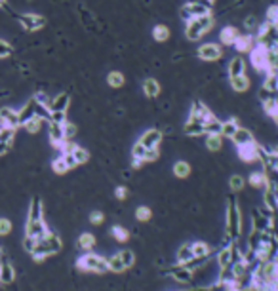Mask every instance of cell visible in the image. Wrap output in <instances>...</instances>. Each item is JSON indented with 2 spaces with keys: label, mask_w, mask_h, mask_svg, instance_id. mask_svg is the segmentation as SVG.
I'll return each mask as SVG.
<instances>
[{
  "label": "cell",
  "mask_w": 278,
  "mask_h": 291,
  "mask_svg": "<svg viewBox=\"0 0 278 291\" xmlns=\"http://www.w3.org/2000/svg\"><path fill=\"white\" fill-rule=\"evenodd\" d=\"M42 122H44V120H42L40 116H33V118H31V120H27V122L23 124V126H25V130H27L29 133H37L40 128H42Z\"/></svg>",
  "instance_id": "cell-40"
},
{
  "label": "cell",
  "mask_w": 278,
  "mask_h": 291,
  "mask_svg": "<svg viewBox=\"0 0 278 291\" xmlns=\"http://www.w3.org/2000/svg\"><path fill=\"white\" fill-rule=\"evenodd\" d=\"M103 221H105V215L101 211H92L90 213V223L92 225H103Z\"/></svg>",
  "instance_id": "cell-50"
},
{
  "label": "cell",
  "mask_w": 278,
  "mask_h": 291,
  "mask_svg": "<svg viewBox=\"0 0 278 291\" xmlns=\"http://www.w3.org/2000/svg\"><path fill=\"white\" fill-rule=\"evenodd\" d=\"M61 247H63V242H61V238H59L56 232H52L48 230V234L44 236V238H40L37 240V244L33 247V251H31V257L35 259V261H44L46 257L50 255H56L61 251Z\"/></svg>",
  "instance_id": "cell-1"
},
{
  "label": "cell",
  "mask_w": 278,
  "mask_h": 291,
  "mask_svg": "<svg viewBox=\"0 0 278 291\" xmlns=\"http://www.w3.org/2000/svg\"><path fill=\"white\" fill-rule=\"evenodd\" d=\"M194 259V253H192L191 249V244H183L179 249H177V253H175V261L177 264H187L189 261Z\"/></svg>",
  "instance_id": "cell-20"
},
{
  "label": "cell",
  "mask_w": 278,
  "mask_h": 291,
  "mask_svg": "<svg viewBox=\"0 0 278 291\" xmlns=\"http://www.w3.org/2000/svg\"><path fill=\"white\" fill-rule=\"evenodd\" d=\"M221 128H223V122H219L215 116L204 124V132L208 133V135H221Z\"/></svg>",
  "instance_id": "cell-29"
},
{
  "label": "cell",
  "mask_w": 278,
  "mask_h": 291,
  "mask_svg": "<svg viewBox=\"0 0 278 291\" xmlns=\"http://www.w3.org/2000/svg\"><path fill=\"white\" fill-rule=\"evenodd\" d=\"M52 169H54V171H56L58 175H63V173H67V171H69L67 162H65V158H63L61 154H59L58 158L52 162Z\"/></svg>",
  "instance_id": "cell-39"
},
{
  "label": "cell",
  "mask_w": 278,
  "mask_h": 291,
  "mask_svg": "<svg viewBox=\"0 0 278 291\" xmlns=\"http://www.w3.org/2000/svg\"><path fill=\"white\" fill-rule=\"evenodd\" d=\"M96 244H97L96 236L90 234V232H84V234H80V238H78V247L82 251H92L96 247Z\"/></svg>",
  "instance_id": "cell-23"
},
{
  "label": "cell",
  "mask_w": 278,
  "mask_h": 291,
  "mask_svg": "<svg viewBox=\"0 0 278 291\" xmlns=\"http://www.w3.org/2000/svg\"><path fill=\"white\" fill-rule=\"evenodd\" d=\"M229 185L234 192H238V190L244 188V179H242V175H232V177L229 179Z\"/></svg>",
  "instance_id": "cell-46"
},
{
  "label": "cell",
  "mask_w": 278,
  "mask_h": 291,
  "mask_svg": "<svg viewBox=\"0 0 278 291\" xmlns=\"http://www.w3.org/2000/svg\"><path fill=\"white\" fill-rule=\"evenodd\" d=\"M16 282V268H14V264L8 263L6 259L4 261H0V283H14Z\"/></svg>",
  "instance_id": "cell-14"
},
{
  "label": "cell",
  "mask_w": 278,
  "mask_h": 291,
  "mask_svg": "<svg viewBox=\"0 0 278 291\" xmlns=\"http://www.w3.org/2000/svg\"><path fill=\"white\" fill-rule=\"evenodd\" d=\"M0 6H2V0H0Z\"/></svg>",
  "instance_id": "cell-58"
},
{
  "label": "cell",
  "mask_w": 278,
  "mask_h": 291,
  "mask_svg": "<svg viewBox=\"0 0 278 291\" xmlns=\"http://www.w3.org/2000/svg\"><path fill=\"white\" fill-rule=\"evenodd\" d=\"M189 173H191V166L187 164V162H183V160H179V162H175L173 164V175L175 177H189Z\"/></svg>",
  "instance_id": "cell-32"
},
{
  "label": "cell",
  "mask_w": 278,
  "mask_h": 291,
  "mask_svg": "<svg viewBox=\"0 0 278 291\" xmlns=\"http://www.w3.org/2000/svg\"><path fill=\"white\" fill-rule=\"evenodd\" d=\"M18 114H20V126H23V124L27 122V120H31L33 116H37V101L33 99V101L25 105L21 111H18Z\"/></svg>",
  "instance_id": "cell-19"
},
{
  "label": "cell",
  "mask_w": 278,
  "mask_h": 291,
  "mask_svg": "<svg viewBox=\"0 0 278 291\" xmlns=\"http://www.w3.org/2000/svg\"><path fill=\"white\" fill-rule=\"evenodd\" d=\"M153 37L156 42H166L170 38V29L166 27V25H156L153 29Z\"/></svg>",
  "instance_id": "cell-36"
},
{
  "label": "cell",
  "mask_w": 278,
  "mask_h": 291,
  "mask_svg": "<svg viewBox=\"0 0 278 291\" xmlns=\"http://www.w3.org/2000/svg\"><path fill=\"white\" fill-rule=\"evenodd\" d=\"M107 263H109V272H115V274H120L126 270L124 263H122V259H120V255L116 253L113 257H109L107 259Z\"/></svg>",
  "instance_id": "cell-28"
},
{
  "label": "cell",
  "mask_w": 278,
  "mask_h": 291,
  "mask_svg": "<svg viewBox=\"0 0 278 291\" xmlns=\"http://www.w3.org/2000/svg\"><path fill=\"white\" fill-rule=\"evenodd\" d=\"M210 118H213V114L210 113V109L208 107H204L202 103H196L192 105V111H191V116H189V120H196V122H202L206 124Z\"/></svg>",
  "instance_id": "cell-11"
},
{
  "label": "cell",
  "mask_w": 278,
  "mask_h": 291,
  "mask_svg": "<svg viewBox=\"0 0 278 291\" xmlns=\"http://www.w3.org/2000/svg\"><path fill=\"white\" fill-rule=\"evenodd\" d=\"M12 221L6 217H0V236H8L12 232Z\"/></svg>",
  "instance_id": "cell-47"
},
{
  "label": "cell",
  "mask_w": 278,
  "mask_h": 291,
  "mask_svg": "<svg viewBox=\"0 0 278 291\" xmlns=\"http://www.w3.org/2000/svg\"><path fill=\"white\" fill-rule=\"evenodd\" d=\"M111 236L115 238L116 242H128L130 232H128V228H124V226L115 225V226H111Z\"/></svg>",
  "instance_id": "cell-33"
},
{
  "label": "cell",
  "mask_w": 278,
  "mask_h": 291,
  "mask_svg": "<svg viewBox=\"0 0 278 291\" xmlns=\"http://www.w3.org/2000/svg\"><path fill=\"white\" fill-rule=\"evenodd\" d=\"M63 135H65V139H69V141H71V139L77 135V126L65 120V122H63Z\"/></svg>",
  "instance_id": "cell-45"
},
{
  "label": "cell",
  "mask_w": 278,
  "mask_h": 291,
  "mask_svg": "<svg viewBox=\"0 0 278 291\" xmlns=\"http://www.w3.org/2000/svg\"><path fill=\"white\" fill-rule=\"evenodd\" d=\"M267 23L268 25H276L278 23V6H270V8L267 10Z\"/></svg>",
  "instance_id": "cell-48"
},
{
  "label": "cell",
  "mask_w": 278,
  "mask_h": 291,
  "mask_svg": "<svg viewBox=\"0 0 278 291\" xmlns=\"http://www.w3.org/2000/svg\"><path fill=\"white\" fill-rule=\"evenodd\" d=\"M242 232V221H240V211L236 204L230 202L227 207V236L230 240H236Z\"/></svg>",
  "instance_id": "cell-4"
},
{
  "label": "cell",
  "mask_w": 278,
  "mask_h": 291,
  "mask_svg": "<svg viewBox=\"0 0 278 291\" xmlns=\"http://www.w3.org/2000/svg\"><path fill=\"white\" fill-rule=\"evenodd\" d=\"M244 27L248 29V31H249V35H251V31H255V27H257V25H255V19H246V23H244Z\"/></svg>",
  "instance_id": "cell-55"
},
{
  "label": "cell",
  "mask_w": 278,
  "mask_h": 291,
  "mask_svg": "<svg viewBox=\"0 0 278 291\" xmlns=\"http://www.w3.org/2000/svg\"><path fill=\"white\" fill-rule=\"evenodd\" d=\"M65 120H67V116H65L63 111H52V113H50V122L63 124Z\"/></svg>",
  "instance_id": "cell-49"
},
{
  "label": "cell",
  "mask_w": 278,
  "mask_h": 291,
  "mask_svg": "<svg viewBox=\"0 0 278 291\" xmlns=\"http://www.w3.org/2000/svg\"><path fill=\"white\" fill-rule=\"evenodd\" d=\"M253 42H255L253 35H238V38L234 40L232 46L236 48V52H240V54H246V52H249L251 48L255 46Z\"/></svg>",
  "instance_id": "cell-16"
},
{
  "label": "cell",
  "mask_w": 278,
  "mask_h": 291,
  "mask_svg": "<svg viewBox=\"0 0 278 291\" xmlns=\"http://www.w3.org/2000/svg\"><path fill=\"white\" fill-rule=\"evenodd\" d=\"M187 4H200V6H208V8H210V6H211V2H210V0H189Z\"/></svg>",
  "instance_id": "cell-56"
},
{
  "label": "cell",
  "mask_w": 278,
  "mask_h": 291,
  "mask_svg": "<svg viewBox=\"0 0 278 291\" xmlns=\"http://www.w3.org/2000/svg\"><path fill=\"white\" fill-rule=\"evenodd\" d=\"M221 48L217 44H204V46L198 48V57L204 59V61H215L221 57Z\"/></svg>",
  "instance_id": "cell-12"
},
{
  "label": "cell",
  "mask_w": 278,
  "mask_h": 291,
  "mask_svg": "<svg viewBox=\"0 0 278 291\" xmlns=\"http://www.w3.org/2000/svg\"><path fill=\"white\" fill-rule=\"evenodd\" d=\"M115 196L118 198V200H126V198H128V188L126 187H116Z\"/></svg>",
  "instance_id": "cell-54"
},
{
  "label": "cell",
  "mask_w": 278,
  "mask_h": 291,
  "mask_svg": "<svg viewBox=\"0 0 278 291\" xmlns=\"http://www.w3.org/2000/svg\"><path fill=\"white\" fill-rule=\"evenodd\" d=\"M191 249L196 259H208L211 255V247L208 244H204V242H194V244H191Z\"/></svg>",
  "instance_id": "cell-27"
},
{
  "label": "cell",
  "mask_w": 278,
  "mask_h": 291,
  "mask_svg": "<svg viewBox=\"0 0 278 291\" xmlns=\"http://www.w3.org/2000/svg\"><path fill=\"white\" fill-rule=\"evenodd\" d=\"M118 255H120V259H122V263H124L126 268H132L135 263V255L132 249H122V251H118Z\"/></svg>",
  "instance_id": "cell-41"
},
{
  "label": "cell",
  "mask_w": 278,
  "mask_h": 291,
  "mask_svg": "<svg viewBox=\"0 0 278 291\" xmlns=\"http://www.w3.org/2000/svg\"><path fill=\"white\" fill-rule=\"evenodd\" d=\"M29 221H35V219H44V209H42V202L40 198H33L29 206Z\"/></svg>",
  "instance_id": "cell-26"
},
{
  "label": "cell",
  "mask_w": 278,
  "mask_h": 291,
  "mask_svg": "<svg viewBox=\"0 0 278 291\" xmlns=\"http://www.w3.org/2000/svg\"><path fill=\"white\" fill-rule=\"evenodd\" d=\"M223 141H221V135H208V139H206V147L210 150H219Z\"/></svg>",
  "instance_id": "cell-42"
},
{
  "label": "cell",
  "mask_w": 278,
  "mask_h": 291,
  "mask_svg": "<svg viewBox=\"0 0 278 291\" xmlns=\"http://www.w3.org/2000/svg\"><path fill=\"white\" fill-rule=\"evenodd\" d=\"M240 126L236 120H227V122H223V128H221V135H225V137H229V139H232V135L236 133V130H238Z\"/></svg>",
  "instance_id": "cell-35"
},
{
  "label": "cell",
  "mask_w": 278,
  "mask_h": 291,
  "mask_svg": "<svg viewBox=\"0 0 278 291\" xmlns=\"http://www.w3.org/2000/svg\"><path fill=\"white\" fill-rule=\"evenodd\" d=\"M147 150L145 149L141 143H137V145H134V149H132V158H137V160H143L145 162V156H147Z\"/></svg>",
  "instance_id": "cell-44"
},
{
  "label": "cell",
  "mask_w": 278,
  "mask_h": 291,
  "mask_svg": "<svg viewBox=\"0 0 278 291\" xmlns=\"http://www.w3.org/2000/svg\"><path fill=\"white\" fill-rule=\"evenodd\" d=\"M185 132L189 133V135H204V124L202 122H196V120H189V122L185 124Z\"/></svg>",
  "instance_id": "cell-34"
},
{
  "label": "cell",
  "mask_w": 278,
  "mask_h": 291,
  "mask_svg": "<svg viewBox=\"0 0 278 291\" xmlns=\"http://www.w3.org/2000/svg\"><path fill=\"white\" fill-rule=\"evenodd\" d=\"M48 225L44 223V219H35V221H29L27 219V226H25V236H31L35 240H40L48 234Z\"/></svg>",
  "instance_id": "cell-6"
},
{
  "label": "cell",
  "mask_w": 278,
  "mask_h": 291,
  "mask_svg": "<svg viewBox=\"0 0 278 291\" xmlns=\"http://www.w3.org/2000/svg\"><path fill=\"white\" fill-rule=\"evenodd\" d=\"M16 130L18 128H10V126L0 128V156H4L12 149V143L16 139Z\"/></svg>",
  "instance_id": "cell-8"
},
{
  "label": "cell",
  "mask_w": 278,
  "mask_h": 291,
  "mask_svg": "<svg viewBox=\"0 0 278 291\" xmlns=\"http://www.w3.org/2000/svg\"><path fill=\"white\" fill-rule=\"evenodd\" d=\"M0 122H2V126L18 128L20 126V114L10 107H4V109H0Z\"/></svg>",
  "instance_id": "cell-13"
},
{
  "label": "cell",
  "mask_w": 278,
  "mask_h": 291,
  "mask_svg": "<svg viewBox=\"0 0 278 291\" xmlns=\"http://www.w3.org/2000/svg\"><path fill=\"white\" fill-rule=\"evenodd\" d=\"M229 75H230V78L240 76V75H246V63H244V59H242V57H234V59H230Z\"/></svg>",
  "instance_id": "cell-21"
},
{
  "label": "cell",
  "mask_w": 278,
  "mask_h": 291,
  "mask_svg": "<svg viewBox=\"0 0 278 291\" xmlns=\"http://www.w3.org/2000/svg\"><path fill=\"white\" fill-rule=\"evenodd\" d=\"M35 244H37V240H35V238L25 236V240H23V249H25L27 253H31V251H33V247H35Z\"/></svg>",
  "instance_id": "cell-51"
},
{
  "label": "cell",
  "mask_w": 278,
  "mask_h": 291,
  "mask_svg": "<svg viewBox=\"0 0 278 291\" xmlns=\"http://www.w3.org/2000/svg\"><path fill=\"white\" fill-rule=\"evenodd\" d=\"M12 54V46L8 42H4V40H0V57H8Z\"/></svg>",
  "instance_id": "cell-52"
},
{
  "label": "cell",
  "mask_w": 278,
  "mask_h": 291,
  "mask_svg": "<svg viewBox=\"0 0 278 291\" xmlns=\"http://www.w3.org/2000/svg\"><path fill=\"white\" fill-rule=\"evenodd\" d=\"M210 2H211V4H213V2H215V0H210Z\"/></svg>",
  "instance_id": "cell-57"
},
{
  "label": "cell",
  "mask_w": 278,
  "mask_h": 291,
  "mask_svg": "<svg viewBox=\"0 0 278 291\" xmlns=\"http://www.w3.org/2000/svg\"><path fill=\"white\" fill-rule=\"evenodd\" d=\"M107 82L113 88H120V86L124 84V76L120 75V73H111V75L107 76Z\"/></svg>",
  "instance_id": "cell-43"
},
{
  "label": "cell",
  "mask_w": 278,
  "mask_h": 291,
  "mask_svg": "<svg viewBox=\"0 0 278 291\" xmlns=\"http://www.w3.org/2000/svg\"><path fill=\"white\" fill-rule=\"evenodd\" d=\"M248 183L249 187L253 188H267V173L265 171H253V173H249Z\"/></svg>",
  "instance_id": "cell-22"
},
{
  "label": "cell",
  "mask_w": 278,
  "mask_h": 291,
  "mask_svg": "<svg viewBox=\"0 0 278 291\" xmlns=\"http://www.w3.org/2000/svg\"><path fill=\"white\" fill-rule=\"evenodd\" d=\"M35 101H37V103H39V105H46V107H48V105H50L48 95H46V94H42V92H39V94L35 95Z\"/></svg>",
  "instance_id": "cell-53"
},
{
  "label": "cell",
  "mask_w": 278,
  "mask_h": 291,
  "mask_svg": "<svg viewBox=\"0 0 278 291\" xmlns=\"http://www.w3.org/2000/svg\"><path fill=\"white\" fill-rule=\"evenodd\" d=\"M213 27V18L210 14L200 16V18H192L191 21H187V29H185V35L189 40H198L202 35H206L210 29Z\"/></svg>",
  "instance_id": "cell-3"
},
{
  "label": "cell",
  "mask_w": 278,
  "mask_h": 291,
  "mask_svg": "<svg viewBox=\"0 0 278 291\" xmlns=\"http://www.w3.org/2000/svg\"><path fill=\"white\" fill-rule=\"evenodd\" d=\"M221 42L225 44V46H232L234 44V40L238 38V31H236V27H232V25H227V27L221 29Z\"/></svg>",
  "instance_id": "cell-18"
},
{
  "label": "cell",
  "mask_w": 278,
  "mask_h": 291,
  "mask_svg": "<svg viewBox=\"0 0 278 291\" xmlns=\"http://www.w3.org/2000/svg\"><path fill=\"white\" fill-rule=\"evenodd\" d=\"M77 266L78 270L82 272H94V274H105L109 272V263L103 255H96L88 251L86 255L78 257L77 259Z\"/></svg>",
  "instance_id": "cell-2"
},
{
  "label": "cell",
  "mask_w": 278,
  "mask_h": 291,
  "mask_svg": "<svg viewBox=\"0 0 278 291\" xmlns=\"http://www.w3.org/2000/svg\"><path fill=\"white\" fill-rule=\"evenodd\" d=\"M143 92L147 97H156V95L160 94V86H158V82L156 80H153V78H149V80H145L143 82Z\"/></svg>",
  "instance_id": "cell-30"
},
{
  "label": "cell",
  "mask_w": 278,
  "mask_h": 291,
  "mask_svg": "<svg viewBox=\"0 0 278 291\" xmlns=\"http://www.w3.org/2000/svg\"><path fill=\"white\" fill-rule=\"evenodd\" d=\"M67 107H69V95L67 94H61V95H58L56 99H52L50 101V105H48V109H50V113L52 111H67Z\"/></svg>",
  "instance_id": "cell-24"
},
{
  "label": "cell",
  "mask_w": 278,
  "mask_h": 291,
  "mask_svg": "<svg viewBox=\"0 0 278 291\" xmlns=\"http://www.w3.org/2000/svg\"><path fill=\"white\" fill-rule=\"evenodd\" d=\"M230 84L234 88V92H246L249 88V80L246 75H240V76H234V78H230Z\"/></svg>",
  "instance_id": "cell-31"
},
{
  "label": "cell",
  "mask_w": 278,
  "mask_h": 291,
  "mask_svg": "<svg viewBox=\"0 0 278 291\" xmlns=\"http://www.w3.org/2000/svg\"><path fill=\"white\" fill-rule=\"evenodd\" d=\"M162 141V132L160 130H149L143 133V137L139 139V143L145 149H158V145Z\"/></svg>",
  "instance_id": "cell-10"
},
{
  "label": "cell",
  "mask_w": 278,
  "mask_h": 291,
  "mask_svg": "<svg viewBox=\"0 0 278 291\" xmlns=\"http://www.w3.org/2000/svg\"><path fill=\"white\" fill-rule=\"evenodd\" d=\"M168 276L172 278L173 282L177 283H191L194 280V274L192 270H189L187 266H183V264H177V266H172L170 270H168Z\"/></svg>",
  "instance_id": "cell-7"
},
{
  "label": "cell",
  "mask_w": 278,
  "mask_h": 291,
  "mask_svg": "<svg viewBox=\"0 0 278 291\" xmlns=\"http://www.w3.org/2000/svg\"><path fill=\"white\" fill-rule=\"evenodd\" d=\"M232 141H234V145H236V147H240V145H246V143L253 141V135H251V132H249V130H246V128H238V130H236V133L232 135Z\"/></svg>",
  "instance_id": "cell-25"
},
{
  "label": "cell",
  "mask_w": 278,
  "mask_h": 291,
  "mask_svg": "<svg viewBox=\"0 0 278 291\" xmlns=\"http://www.w3.org/2000/svg\"><path fill=\"white\" fill-rule=\"evenodd\" d=\"M236 150H238V158L242 160V162H248V164L257 162L259 154H261V149H259V145L255 141L240 145V147H236Z\"/></svg>",
  "instance_id": "cell-5"
},
{
  "label": "cell",
  "mask_w": 278,
  "mask_h": 291,
  "mask_svg": "<svg viewBox=\"0 0 278 291\" xmlns=\"http://www.w3.org/2000/svg\"><path fill=\"white\" fill-rule=\"evenodd\" d=\"M232 263V244L221 247L217 253V268H225Z\"/></svg>",
  "instance_id": "cell-17"
},
{
  "label": "cell",
  "mask_w": 278,
  "mask_h": 291,
  "mask_svg": "<svg viewBox=\"0 0 278 291\" xmlns=\"http://www.w3.org/2000/svg\"><path fill=\"white\" fill-rule=\"evenodd\" d=\"M151 217H153V211H151V207L149 206H139L135 209V219L139 221V223H147V221H151Z\"/></svg>",
  "instance_id": "cell-37"
},
{
  "label": "cell",
  "mask_w": 278,
  "mask_h": 291,
  "mask_svg": "<svg viewBox=\"0 0 278 291\" xmlns=\"http://www.w3.org/2000/svg\"><path fill=\"white\" fill-rule=\"evenodd\" d=\"M20 23L27 31H37V29L44 27L46 19L42 18V16H35V14H25V16H20Z\"/></svg>",
  "instance_id": "cell-9"
},
{
  "label": "cell",
  "mask_w": 278,
  "mask_h": 291,
  "mask_svg": "<svg viewBox=\"0 0 278 291\" xmlns=\"http://www.w3.org/2000/svg\"><path fill=\"white\" fill-rule=\"evenodd\" d=\"M2 2H4V0H2Z\"/></svg>",
  "instance_id": "cell-59"
},
{
  "label": "cell",
  "mask_w": 278,
  "mask_h": 291,
  "mask_svg": "<svg viewBox=\"0 0 278 291\" xmlns=\"http://www.w3.org/2000/svg\"><path fill=\"white\" fill-rule=\"evenodd\" d=\"M73 158H75V162H77L78 166L80 164H86L88 160H90V152H88L86 149H82V147H75V150H73Z\"/></svg>",
  "instance_id": "cell-38"
},
{
  "label": "cell",
  "mask_w": 278,
  "mask_h": 291,
  "mask_svg": "<svg viewBox=\"0 0 278 291\" xmlns=\"http://www.w3.org/2000/svg\"><path fill=\"white\" fill-rule=\"evenodd\" d=\"M50 141L52 145L59 149L61 143L65 141V135H63V124H56V122H50Z\"/></svg>",
  "instance_id": "cell-15"
}]
</instances>
